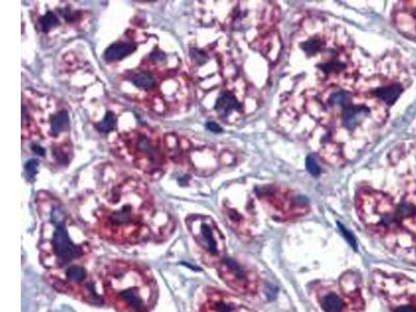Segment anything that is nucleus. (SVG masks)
Wrapping results in <instances>:
<instances>
[{
    "label": "nucleus",
    "instance_id": "5701e85b",
    "mask_svg": "<svg viewBox=\"0 0 416 312\" xmlns=\"http://www.w3.org/2000/svg\"><path fill=\"white\" fill-rule=\"evenodd\" d=\"M207 128L210 130V131H212V132H221L222 131V128L219 127L216 123H214V122H209L207 125Z\"/></svg>",
    "mask_w": 416,
    "mask_h": 312
},
{
    "label": "nucleus",
    "instance_id": "f257e3e1",
    "mask_svg": "<svg viewBox=\"0 0 416 312\" xmlns=\"http://www.w3.org/2000/svg\"><path fill=\"white\" fill-rule=\"evenodd\" d=\"M103 291L118 312H150L156 284L149 270L129 261H114L103 274Z\"/></svg>",
    "mask_w": 416,
    "mask_h": 312
},
{
    "label": "nucleus",
    "instance_id": "20e7f679",
    "mask_svg": "<svg viewBox=\"0 0 416 312\" xmlns=\"http://www.w3.org/2000/svg\"><path fill=\"white\" fill-rule=\"evenodd\" d=\"M257 196L276 213L287 218H296L307 213L309 210L308 200L301 195L277 185H266L256 189Z\"/></svg>",
    "mask_w": 416,
    "mask_h": 312
},
{
    "label": "nucleus",
    "instance_id": "9d476101",
    "mask_svg": "<svg viewBox=\"0 0 416 312\" xmlns=\"http://www.w3.org/2000/svg\"><path fill=\"white\" fill-rule=\"evenodd\" d=\"M235 305L225 297L212 295L209 297L202 312H235Z\"/></svg>",
    "mask_w": 416,
    "mask_h": 312
},
{
    "label": "nucleus",
    "instance_id": "6e6552de",
    "mask_svg": "<svg viewBox=\"0 0 416 312\" xmlns=\"http://www.w3.org/2000/svg\"><path fill=\"white\" fill-rule=\"evenodd\" d=\"M397 29L408 39L416 42V2H401L393 12Z\"/></svg>",
    "mask_w": 416,
    "mask_h": 312
},
{
    "label": "nucleus",
    "instance_id": "f8f14e48",
    "mask_svg": "<svg viewBox=\"0 0 416 312\" xmlns=\"http://www.w3.org/2000/svg\"><path fill=\"white\" fill-rule=\"evenodd\" d=\"M321 306L325 312H345L346 304L335 293L325 295L321 300Z\"/></svg>",
    "mask_w": 416,
    "mask_h": 312
},
{
    "label": "nucleus",
    "instance_id": "a211bd4d",
    "mask_svg": "<svg viewBox=\"0 0 416 312\" xmlns=\"http://www.w3.org/2000/svg\"><path fill=\"white\" fill-rule=\"evenodd\" d=\"M394 312H416V303L403 302L395 305Z\"/></svg>",
    "mask_w": 416,
    "mask_h": 312
},
{
    "label": "nucleus",
    "instance_id": "2eb2a0df",
    "mask_svg": "<svg viewBox=\"0 0 416 312\" xmlns=\"http://www.w3.org/2000/svg\"><path fill=\"white\" fill-rule=\"evenodd\" d=\"M59 24V19L54 13L48 12L41 19V29L44 33H47Z\"/></svg>",
    "mask_w": 416,
    "mask_h": 312
},
{
    "label": "nucleus",
    "instance_id": "412c9836",
    "mask_svg": "<svg viewBox=\"0 0 416 312\" xmlns=\"http://www.w3.org/2000/svg\"><path fill=\"white\" fill-rule=\"evenodd\" d=\"M150 59H151L153 62L160 63V62H163V61L165 60V54H164L163 52L159 51V50H155V51H153V52L151 53Z\"/></svg>",
    "mask_w": 416,
    "mask_h": 312
},
{
    "label": "nucleus",
    "instance_id": "4468645a",
    "mask_svg": "<svg viewBox=\"0 0 416 312\" xmlns=\"http://www.w3.org/2000/svg\"><path fill=\"white\" fill-rule=\"evenodd\" d=\"M132 83L134 87L142 90H150L155 86V79L148 73H137L132 78Z\"/></svg>",
    "mask_w": 416,
    "mask_h": 312
},
{
    "label": "nucleus",
    "instance_id": "1a4fd4ad",
    "mask_svg": "<svg viewBox=\"0 0 416 312\" xmlns=\"http://www.w3.org/2000/svg\"><path fill=\"white\" fill-rule=\"evenodd\" d=\"M397 218L400 229L416 235V190L405 194L397 204Z\"/></svg>",
    "mask_w": 416,
    "mask_h": 312
},
{
    "label": "nucleus",
    "instance_id": "f3484780",
    "mask_svg": "<svg viewBox=\"0 0 416 312\" xmlns=\"http://www.w3.org/2000/svg\"><path fill=\"white\" fill-rule=\"evenodd\" d=\"M306 167L312 176H319L321 174V167L312 155H309L306 158Z\"/></svg>",
    "mask_w": 416,
    "mask_h": 312
},
{
    "label": "nucleus",
    "instance_id": "6ab92c4d",
    "mask_svg": "<svg viewBox=\"0 0 416 312\" xmlns=\"http://www.w3.org/2000/svg\"><path fill=\"white\" fill-rule=\"evenodd\" d=\"M38 164H39L38 160H36V159H31L25 164L26 174L31 179L35 178V176H36V174L38 172Z\"/></svg>",
    "mask_w": 416,
    "mask_h": 312
},
{
    "label": "nucleus",
    "instance_id": "4be33fe9",
    "mask_svg": "<svg viewBox=\"0 0 416 312\" xmlns=\"http://www.w3.org/2000/svg\"><path fill=\"white\" fill-rule=\"evenodd\" d=\"M32 150L36 153V154H38V155H40V156H44L45 154H46V150H45V148H43L42 146H40V145H33L32 146Z\"/></svg>",
    "mask_w": 416,
    "mask_h": 312
},
{
    "label": "nucleus",
    "instance_id": "423d86ee",
    "mask_svg": "<svg viewBox=\"0 0 416 312\" xmlns=\"http://www.w3.org/2000/svg\"><path fill=\"white\" fill-rule=\"evenodd\" d=\"M218 275L232 290L240 294L254 293L256 280L251 273L232 258H224L218 263Z\"/></svg>",
    "mask_w": 416,
    "mask_h": 312
},
{
    "label": "nucleus",
    "instance_id": "f03ea898",
    "mask_svg": "<svg viewBox=\"0 0 416 312\" xmlns=\"http://www.w3.org/2000/svg\"><path fill=\"white\" fill-rule=\"evenodd\" d=\"M51 220L54 229L50 237H44L41 245V259L45 267L58 271L88 255L89 250L84 245L75 244L71 238L60 208L53 209Z\"/></svg>",
    "mask_w": 416,
    "mask_h": 312
},
{
    "label": "nucleus",
    "instance_id": "9b49d317",
    "mask_svg": "<svg viewBox=\"0 0 416 312\" xmlns=\"http://www.w3.org/2000/svg\"><path fill=\"white\" fill-rule=\"evenodd\" d=\"M135 50V45L133 43H120L114 44L104 53V59L107 62L120 61L129 55Z\"/></svg>",
    "mask_w": 416,
    "mask_h": 312
},
{
    "label": "nucleus",
    "instance_id": "0eeeda50",
    "mask_svg": "<svg viewBox=\"0 0 416 312\" xmlns=\"http://www.w3.org/2000/svg\"><path fill=\"white\" fill-rule=\"evenodd\" d=\"M244 89L238 93L233 90H224L218 94L215 99L213 109L216 116L223 121H235L236 119L243 116L246 110V104L243 97H239L238 94L243 93Z\"/></svg>",
    "mask_w": 416,
    "mask_h": 312
},
{
    "label": "nucleus",
    "instance_id": "39448f33",
    "mask_svg": "<svg viewBox=\"0 0 416 312\" xmlns=\"http://www.w3.org/2000/svg\"><path fill=\"white\" fill-rule=\"evenodd\" d=\"M187 223L196 243L208 257V261L221 262L224 259L225 243L223 235L212 220L204 217H196Z\"/></svg>",
    "mask_w": 416,
    "mask_h": 312
},
{
    "label": "nucleus",
    "instance_id": "dca6fc26",
    "mask_svg": "<svg viewBox=\"0 0 416 312\" xmlns=\"http://www.w3.org/2000/svg\"><path fill=\"white\" fill-rule=\"evenodd\" d=\"M116 125V117L112 111H107L102 121L98 125V129L101 132L110 131Z\"/></svg>",
    "mask_w": 416,
    "mask_h": 312
},
{
    "label": "nucleus",
    "instance_id": "7ed1b4c3",
    "mask_svg": "<svg viewBox=\"0 0 416 312\" xmlns=\"http://www.w3.org/2000/svg\"><path fill=\"white\" fill-rule=\"evenodd\" d=\"M356 203L360 219L374 233L386 236L400 229L397 204L390 196L373 188H362Z\"/></svg>",
    "mask_w": 416,
    "mask_h": 312
},
{
    "label": "nucleus",
    "instance_id": "ddd939ff",
    "mask_svg": "<svg viewBox=\"0 0 416 312\" xmlns=\"http://www.w3.org/2000/svg\"><path fill=\"white\" fill-rule=\"evenodd\" d=\"M69 126V115L68 111L62 110L58 112L51 120V134L57 136L67 129Z\"/></svg>",
    "mask_w": 416,
    "mask_h": 312
},
{
    "label": "nucleus",
    "instance_id": "aec40b11",
    "mask_svg": "<svg viewBox=\"0 0 416 312\" xmlns=\"http://www.w3.org/2000/svg\"><path fill=\"white\" fill-rule=\"evenodd\" d=\"M338 226H339V229H340L341 233L344 234L345 238L347 239V242L351 245V247H353V248L356 250V249H357V243H356V239H355L354 235H353L350 231H348L345 226H342V225L339 224V223H338Z\"/></svg>",
    "mask_w": 416,
    "mask_h": 312
}]
</instances>
